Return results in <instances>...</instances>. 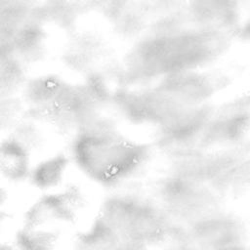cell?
I'll list each match as a JSON object with an SVG mask.
<instances>
[{
  "instance_id": "5",
  "label": "cell",
  "mask_w": 250,
  "mask_h": 250,
  "mask_svg": "<svg viewBox=\"0 0 250 250\" xmlns=\"http://www.w3.org/2000/svg\"><path fill=\"white\" fill-rule=\"evenodd\" d=\"M8 50L27 66L40 62L48 51V34L39 17L17 27L4 42Z\"/></svg>"
},
{
  "instance_id": "7",
  "label": "cell",
  "mask_w": 250,
  "mask_h": 250,
  "mask_svg": "<svg viewBox=\"0 0 250 250\" xmlns=\"http://www.w3.org/2000/svg\"><path fill=\"white\" fill-rule=\"evenodd\" d=\"M71 162L70 155L63 152L47 156L32 166L28 180L35 188L45 192L58 189L62 187Z\"/></svg>"
},
{
  "instance_id": "8",
  "label": "cell",
  "mask_w": 250,
  "mask_h": 250,
  "mask_svg": "<svg viewBox=\"0 0 250 250\" xmlns=\"http://www.w3.org/2000/svg\"><path fill=\"white\" fill-rule=\"evenodd\" d=\"M84 11L83 3L51 1L38 8V16L43 23L52 24L69 33L75 29L76 22Z\"/></svg>"
},
{
  "instance_id": "3",
  "label": "cell",
  "mask_w": 250,
  "mask_h": 250,
  "mask_svg": "<svg viewBox=\"0 0 250 250\" xmlns=\"http://www.w3.org/2000/svg\"><path fill=\"white\" fill-rule=\"evenodd\" d=\"M73 83L55 73H45L27 78L21 98L26 113L51 126L65 103Z\"/></svg>"
},
{
  "instance_id": "1",
  "label": "cell",
  "mask_w": 250,
  "mask_h": 250,
  "mask_svg": "<svg viewBox=\"0 0 250 250\" xmlns=\"http://www.w3.org/2000/svg\"><path fill=\"white\" fill-rule=\"evenodd\" d=\"M158 151L113 116L101 115L72 137L71 161L105 190L137 187L149 172Z\"/></svg>"
},
{
  "instance_id": "10",
  "label": "cell",
  "mask_w": 250,
  "mask_h": 250,
  "mask_svg": "<svg viewBox=\"0 0 250 250\" xmlns=\"http://www.w3.org/2000/svg\"><path fill=\"white\" fill-rule=\"evenodd\" d=\"M61 231L56 229L21 227L15 233L14 250H60Z\"/></svg>"
},
{
  "instance_id": "12",
  "label": "cell",
  "mask_w": 250,
  "mask_h": 250,
  "mask_svg": "<svg viewBox=\"0 0 250 250\" xmlns=\"http://www.w3.org/2000/svg\"><path fill=\"white\" fill-rule=\"evenodd\" d=\"M25 114L26 107L21 94L0 96V132L10 133Z\"/></svg>"
},
{
  "instance_id": "11",
  "label": "cell",
  "mask_w": 250,
  "mask_h": 250,
  "mask_svg": "<svg viewBox=\"0 0 250 250\" xmlns=\"http://www.w3.org/2000/svg\"><path fill=\"white\" fill-rule=\"evenodd\" d=\"M44 125L41 121L26 113L8 135L15 138L33 153L44 145Z\"/></svg>"
},
{
  "instance_id": "4",
  "label": "cell",
  "mask_w": 250,
  "mask_h": 250,
  "mask_svg": "<svg viewBox=\"0 0 250 250\" xmlns=\"http://www.w3.org/2000/svg\"><path fill=\"white\" fill-rule=\"evenodd\" d=\"M61 62L70 72L86 78L112 61L108 42L100 32L75 28L64 41Z\"/></svg>"
},
{
  "instance_id": "13",
  "label": "cell",
  "mask_w": 250,
  "mask_h": 250,
  "mask_svg": "<svg viewBox=\"0 0 250 250\" xmlns=\"http://www.w3.org/2000/svg\"><path fill=\"white\" fill-rule=\"evenodd\" d=\"M7 198H8V194H7L6 190L2 187H0V210L4 209Z\"/></svg>"
},
{
  "instance_id": "6",
  "label": "cell",
  "mask_w": 250,
  "mask_h": 250,
  "mask_svg": "<svg viewBox=\"0 0 250 250\" xmlns=\"http://www.w3.org/2000/svg\"><path fill=\"white\" fill-rule=\"evenodd\" d=\"M32 152L10 135L0 141V175L11 183L28 180Z\"/></svg>"
},
{
  "instance_id": "2",
  "label": "cell",
  "mask_w": 250,
  "mask_h": 250,
  "mask_svg": "<svg viewBox=\"0 0 250 250\" xmlns=\"http://www.w3.org/2000/svg\"><path fill=\"white\" fill-rule=\"evenodd\" d=\"M87 206L84 190L75 184L44 192L24 211L22 226L29 229H56L72 226Z\"/></svg>"
},
{
  "instance_id": "14",
  "label": "cell",
  "mask_w": 250,
  "mask_h": 250,
  "mask_svg": "<svg viewBox=\"0 0 250 250\" xmlns=\"http://www.w3.org/2000/svg\"><path fill=\"white\" fill-rule=\"evenodd\" d=\"M10 219V213L5 209L0 210V227L3 226Z\"/></svg>"
},
{
  "instance_id": "15",
  "label": "cell",
  "mask_w": 250,
  "mask_h": 250,
  "mask_svg": "<svg viewBox=\"0 0 250 250\" xmlns=\"http://www.w3.org/2000/svg\"><path fill=\"white\" fill-rule=\"evenodd\" d=\"M0 250H14V247L12 244L0 243Z\"/></svg>"
},
{
  "instance_id": "9",
  "label": "cell",
  "mask_w": 250,
  "mask_h": 250,
  "mask_svg": "<svg viewBox=\"0 0 250 250\" xmlns=\"http://www.w3.org/2000/svg\"><path fill=\"white\" fill-rule=\"evenodd\" d=\"M26 66L0 43V96L20 94L27 77Z\"/></svg>"
}]
</instances>
